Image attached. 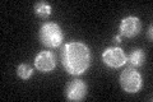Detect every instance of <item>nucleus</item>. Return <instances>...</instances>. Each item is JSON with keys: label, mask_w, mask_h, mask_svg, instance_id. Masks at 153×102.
Masks as SVG:
<instances>
[{"label": "nucleus", "mask_w": 153, "mask_h": 102, "mask_svg": "<svg viewBox=\"0 0 153 102\" xmlns=\"http://www.w3.org/2000/svg\"><path fill=\"white\" fill-rule=\"evenodd\" d=\"M61 63L70 75L83 74L91 64V51L88 46L80 41L68 42L61 51Z\"/></svg>", "instance_id": "obj_1"}, {"label": "nucleus", "mask_w": 153, "mask_h": 102, "mask_svg": "<svg viewBox=\"0 0 153 102\" xmlns=\"http://www.w3.org/2000/svg\"><path fill=\"white\" fill-rule=\"evenodd\" d=\"M38 37H40L42 45L50 48H55L61 45L64 35L59 24L54 22H46L41 26L40 32H38Z\"/></svg>", "instance_id": "obj_2"}, {"label": "nucleus", "mask_w": 153, "mask_h": 102, "mask_svg": "<svg viewBox=\"0 0 153 102\" xmlns=\"http://www.w3.org/2000/svg\"><path fill=\"white\" fill-rule=\"evenodd\" d=\"M120 86L121 88L128 92V93H137L139 92L143 84L142 75L139 71L135 70L134 68H126L120 74Z\"/></svg>", "instance_id": "obj_3"}, {"label": "nucleus", "mask_w": 153, "mask_h": 102, "mask_svg": "<svg viewBox=\"0 0 153 102\" xmlns=\"http://www.w3.org/2000/svg\"><path fill=\"white\" fill-rule=\"evenodd\" d=\"M103 63L110 68H120L126 64V55L120 47H108L102 54Z\"/></svg>", "instance_id": "obj_4"}, {"label": "nucleus", "mask_w": 153, "mask_h": 102, "mask_svg": "<svg viewBox=\"0 0 153 102\" xmlns=\"http://www.w3.org/2000/svg\"><path fill=\"white\" fill-rule=\"evenodd\" d=\"M87 96V86L82 79L70 80L65 88V97L68 101H82Z\"/></svg>", "instance_id": "obj_5"}, {"label": "nucleus", "mask_w": 153, "mask_h": 102, "mask_svg": "<svg viewBox=\"0 0 153 102\" xmlns=\"http://www.w3.org/2000/svg\"><path fill=\"white\" fill-rule=\"evenodd\" d=\"M140 30H142V24H140L139 18H137V17L124 18L120 22V26H119L120 36L128 37V38H133L138 36L140 33Z\"/></svg>", "instance_id": "obj_6"}, {"label": "nucleus", "mask_w": 153, "mask_h": 102, "mask_svg": "<svg viewBox=\"0 0 153 102\" xmlns=\"http://www.w3.org/2000/svg\"><path fill=\"white\" fill-rule=\"evenodd\" d=\"M35 66L38 71L50 73L56 66V57L51 51H40L35 57Z\"/></svg>", "instance_id": "obj_7"}, {"label": "nucleus", "mask_w": 153, "mask_h": 102, "mask_svg": "<svg viewBox=\"0 0 153 102\" xmlns=\"http://www.w3.org/2000/svg\"><path fill=\"white\" fill-rule=\"evenodd\" d=\"M146 61V54L142 48H137L130 52V55L126 57V63H129L131 66H142Z\"/></svg>", "instance_id": "obj_8"}, {"label": "nucleus", "mask_w": 153, "mask_h": 102, "mask_svg": "<svg viewBox=\"0 0 153 102\" xmlns=\"http://www.w3.org/2000/svg\"><path fill=\"white\" fill-rule=\"evenodd\" d=\"M35 13L38 18L47 19L51 14V7L45 1H38L35 4Z\"/></svg>", "instance_id": "obj_9"}, {"label": "nucleus", "mask_w": 153, "mask_h": 102, "mask_svg": "<svg viewBox=\"0 0 153 102\" xmlns=\"http://www.w3.org/2000/svg\"><path fill=\"white\" fill-rule=\"evenodd\" d=\"M17 74L21 79L23 80H28L33 74V69L30 64H21L17 68Z\"/></svg>", "instance_id": "obj_10"}, {"label": "nucleus", "mask_w": 153, "mask_h": 102, "mask_svg": "<svg viewBox=\"0 0 153 102\" xmlns=\"http://www.w3.org/2000/svg\"><path fill=\"white\" fill-rule=\"evenodd\" d=\"M152 31H153V27L152 26H149V30H148V32H147V36H148V38L152 41V38H153V36H152Z\"/></svg>", "instance_id": "obj_11"}, {"label": "nucleus", "mask_w": 153, "mask_h": 102, "mask_svg": "<svg viewBox=\"0 0 153 102\" xmlns=\"http://www.w3.org/2000/svg\"><path fill=\"white\" fill-rule=\"evenodd\" d=\"M114 42L120 43V42H121V36H120V35H119V36H115V37H114Z\"/></svg>", "instance_id": "obj_12"}]
</instances>
